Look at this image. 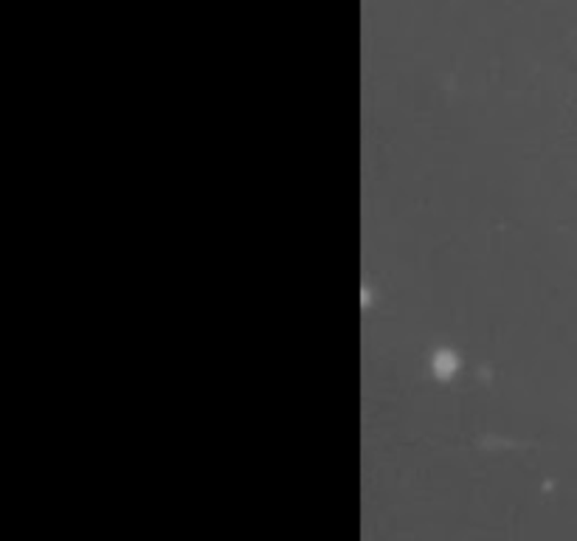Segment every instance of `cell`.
I'll list each match as a JSON object with an SVG mask.
<instances>
[{"label":"cell","mask_w":577,"mask_h":541,"mask_svg":"<svg viewBox=\"0 0 577 541\" xmlns=\"http://www.w3.org/2000/svg\"><path fill=\"white\" fill-rule=\"evenodd\" d=\"M456 353H451V350H439L436 355H433V373L439 375V378H451L453 373H456Z\"/></svg>","instance_id":"cell-1"}]
</instances>
